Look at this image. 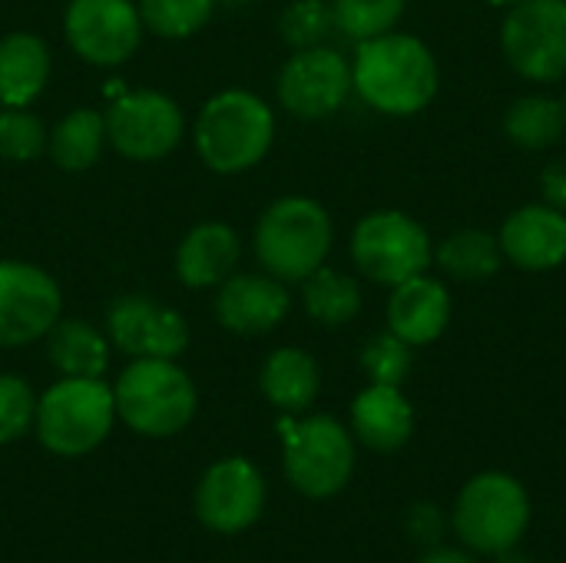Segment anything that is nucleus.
Returning <instances> with one entry per match:
<instances>
[{"mask_svg": "<svg viewBox=\"0 0 566 563\" xmlns=\"http://www.w3.org/2000/svg\"><path fill=\"white\" fill-rule=\"evenodd\" d=\"M438 60L411 33H381L358 43L352 60V90L385 116H415L438 96Z\"/></svg>", "mask_w": 566, "mask_h": 563, "instance_id": "1", "label": "nucleus"}, {"mask_svg": "<svg viewBox=\"0 0 566 563\" xmlns=\"http://www.w3.org/2000/svg\"><path fill=\"white\" fill-rule=\"evenodd\" d=\"M192 139L199 159L212 173L235 176L265 159L275 139V116L262 96L249 90H222L199 110Z\"/></svg>", "mask_w": 566, "mask_h": 563, "instance_id": "2", "label": "nucleus"}, {"mask_svg": "<svg viewBox=\"0 0 566 563\" xmlns=\"http://www.w3.org/2000/svg\"><path fill=\"white\" fill-rule=\"evenodd\" d=\"M116 418L146 438H172L189 428L199 408L192 378L176 358H133L113 385Z\"/></svg>", "mask_w": 566, "mask_h": 563, "instance_id": "3", "label": "nucleus"}, {"mask_svg": "<svg viewBox=\"0 0 566 563\" xmlns=\"http://www.w3.org/2000/svg\"><path fill=\"white\" fill-rule=\"evenodd\" d=\"M335 242L332 216L308 196L275 199L255 226V259L279 282H305Z\"/></svg>", "mask_w": 566, "mask_h": 563, "instance_id": "4", "label": "nucleus"}, {"mask_svg": "<svg viewBox=\"0 0 566 563\" xmlns=\"http://www.w3.org/2000/svg\"><path fill=\"white\" fill-rule=\"evenodd\" d=\"M116 421L113 388L103 378H60L36 398V438L50 455L80 458L96 451Z\"/></svg>", "mask_w": 566, "mask_h": 563, "instance_id": "5", "label": "nucleus"}, {"mask_svg": "<svg viewBox=\"0 0 566 563\" xmlns=\"http://www.w3.org/2000/svg\"><path fill=\"white\" fill-rule=\"evenodd\" d=\"M279 431L285 445V478L298 494L312 501H328L345 491L355 471V438L342 421L328 415L295 421L292 415H285L279 421Z\"/></svg>", "mask_w": 566, "mask_h": 563, "instance_id": "6", "label": "nucleus"}, {"mask_svg": "<svg viewBox=\"0 0 566 563\" xmlns=\"http://www.w3.org/2000/svg\"><path fill=\"white\" fill-rule=\"evenodd\" d=\"M451 521L464 548L497 557L521 544L531 524V498L517 478L488 471L464 484Z\"/></svg>", "mask_w": 566, "mask_h": 563, "instance_id": "7", "label": "nucleus"}, {"mask_svg": "<svg viewBox=\"0 0 566 563\" xmlns=\"http://www.w3.org/2000/svg\"><path fill=\"white\" fill-rule=\"evenodd\" d=\"M352 259L361 275L378 285H401L434 262V242L428 229L398 209L368 212L352 232Z\"/></svg>", "mask_w": 566, "mask_h": 563, "instance_id": "8", "label": "nucleus"}, {"mask_svg": "<svg viewBox=\"0 0 566 563\" xmlns=\"http://www.w3.org/2000/svg\"><path fill=\"white\" fill-rule=\"evenodd\" d=\"M501 50L511 70L534 83L566 76V0H521L501 27Z\"/></svg>", "mask_w": 566, "mask_h": 563, "instance_id": "9", "label": "nucleus"}, {"mask_svg": "<svg viewBox=\"0 0 566 563\" xmlns=\"http://www.w3.org/2000/svg\"><path fill=\"white\" fill-rule=\"evenodd\" d=\"M106 139L133 163H156L182 139V110L159 90H133L109 103Z\"/></svg>", "mask_w": 566, "mask_h": 563, "instance_id": "10", "label": "nucleus"}, {"mask_svg": "<svg viewBox=\"0 0 566 563\" xmlns=\"http://www.w3.org/2000/svg\"><path fill=\"white\" fill-rule=\"evenodd\" d=\"M63 295L40 265L0 259V348H20L46 338L60 322Z\"/></svg>", "mask_w": 566, "mask_h": 563, "instance_id": "11", "label": "nucleus"}, {"mask_svg": "<svg viewBox=\"0 0 566 563\" xmlns=\"http://www.w3.org/2000/svg\"><path fill=\"white\" fill-rule=\"evenodd\" d=\"M143 30L133 0H70L63 17L70 50L90 66L126 63L139 50Z\"/></svg>", "mask_w": 566, "mask_h": 563, "instance_id": "12", "label": "nucleus"}, {"mask_svg": "<svg viewBox=\"0 0 566 563\" xmlns=\"http://www.w3.org/2000/svg\"><path fill=\"white\" fill-rule=\"evenodd\" d=\"M279 103L295 119H325L352 93V63L332 46L295 50L279 73Z\"/></svg>", "mask_w": 566, "mask_h": 563, "instance_id": "13", "label": "nucleus"}, {"mask_svg": "<svg viewBox=\"0 0 566 563\" xmlns=\"http://www.w3.org/2000/svg\"><path fill=\"white\" fill-rule=\"evenodd\" d=\"M265 508V478L245 458L216 461L196 488V514L216 534L249 531Z\"/></svg>", "mask_w": 566, "mask_h": 563, "instance_id": "14", "label": "nucleus"}, {"mask_svg": "<svg viewBox=\"0 0 566 563\" xmlns=\"http://www.w3.org/2000/svg\"><path fill=\"white\" fill-rule=\"evenodd\" d=\"M106 332L129 358H179L189 345L186 319L146 295H119L106 312Z\"/></svg>", "mask_w": 566, "mask_h": 563, "instance_id": "15", "label": "nucleus"}, {"mask_svg": "<svg viewBox=\"0 0 566 563\" xmlns=\"http://www.w3.org/2000/svg\"><path fill=\"white\" fill-rule=\"evenodd\" d=\"M292 295L285 282L259 272H232L216 295V319L235 335H265L285 322Z\"/></svg>", "mask_w": 566, "mask_h": 563, "instance_id": "16", "label": "nucleus"}, {"mask_svg": "<svg viewBox=\"0 0 566 563\" xmlns=\"http://www.w3.org/2000/svg\"><path fill=\"white\" fill-rule=\"evenodd\" d=\"M504 262L524 272H551L566 262V212L531 202L514 209L497 232Z\"/></svg>", "mask_w": 566, "mask_h": 563, "instance_id": "17", "label": "nucleus"}, {"mask_svg": "<svg viewBox=\"0 0 566 563\" xmlns=\"http://www.w3.org/2000/svg\"><path fill=\"white\" fill-rule=\"evenodd\" d=\"M451 325V295L444 282L421 272L391 289L388 299V332L405 338L411 348L438 342Z\"/></svg>", "mask_w": 566, "mask_h": 563, "instance_id": "18", "label": "nucleus"}, {"mask_svg": "<svg viewBox=\"0 0 566 563\" xmlns=\"http://www.w3.org/2000/svg\"><path fill=\"white\" fill-rule=\"evenodd\" d=\"M352 431L371 451H398L415 435V408L398 385H368L352 402Z\"/></svg>", "mask_w": 566, "mask_h": 563, "instance_id": "19", "label": "nucleus"}, {"mask_svg": "<svg viewBox=\"0 0 566 563\" xmlns=\"http://www.w3.org/2000/svg\"><path fill=\"white\" fill-rule=\"evenodd\" d=\"M242 246L232 226L226 222H199L186 232L176 249V279L189 289L222 285L239 265Z\"/></svg>", "mask_w": 566, "mask_h": 563, "instance_id": "20", "label": "nucleus"}, {"mask_svg": "<svg viewBox=\"0 0 566 563\" xmlns=\"http://www.w3.org/2000/svg\"><path fill=\"white\" fill-rule=\"evenodd\" d=\"M50 80V46L30 33L13 30L0 37V106H30Z\"/></svg>", "mask_w": 566, "mask_h": 563, "instance_id": "21", "label": "nucleus"}, {"mask_svg": "<svg viewBox=\"0 0 566 563\" xmlns=\"http://www.w3.org/2000/svg\"><path fill=\"white\" fill-rule=\"evenodd\" d=\"M322 388L318 362L302 348H275L262 365V395L285 415L312 408Z\"/></svg>", "mask_w": 566, "mask_h": 563, "instance_id": "22", "label": "nucleus"}, {"mask_svg": "<svg viewBox=\"0 0 566 563\" xmlns=\"http://www.w3.org/2000/svg\"><path fill=\"white\" fill-rule=\"evenodd\" d=\"M46 358L63 378H103L109 338L83 319H60L46 332Z\"/></svg>", "mask_w": 566, "mask_h": 563, "instance_id": "23", "label": "nucleus"}, {"mask_svg": "<svg viewBox=\"0 0 566 563\" xmlns=\"http://www.w3.org/2000/svg\"><path fill=\"white\" fill-rule=\"evenodd\" d=\"M103 146H106V116L90 106L70 110L46 139L50 159L66 173H86L90 166H96Z\"/></svg>", "mask_w": 566, "mask_h": 563, "instance_id": "24", "label": "nucleus"}, {"mask_svg": "<svg viewBox=\"0 0 566 563\" xmlns=\"http://www.w3.org/2000/svg\"><path fill=\"white\" fill-rule=\"evenodd\" d=\"M504 133L514 146L531 149V153L560 143V136L566 133L564 100H554L544 93L517 96L504 113Z\"/></svg>", "mask_w": 566, "mask_h": 563, "instance_id": "25", "label": "nucleus"}, {"mask_svg": "<svg viewBox=\"0 0 566 563\" xmlns=\"http://www.w3.org/2000/svg\"><path fill=\"white\" fill-rule=\"evenodd\" d=\"M438 265L444 269V275L461 279V282H484L494 279L504 265V252L497 236L484 232V229H461L451 232L448 239H441V246L434 249Z\"/></svg>", "mask_w": 566, "mask_h": 563, "instance_id": "26", "label": "nucleus"}, {"mask_svg": "<svg viewBox=\"0 0 566 563\" xmlns=\"http://www.w3.org/2000/svg\"><path fill=\"white\" fill-rule=\"evenodd\" d=\"M302 285H305L302 299H305L308 319L325 325V329H342V325L355 322V315L361 312V289L345 272L322 265Z\"/></svg>", "mask_w": 566, "mask_h": 563, "instance_id": "27", "label": "nucleus"}, {"mask_svg": "<svg viewBox=\"0 0 566 563\" xmlns=\"http://www.w3.org/2000/svg\"><path fill=\"white\" fill-rule=\"evenodd\" d=\"M216 0H136L146 30L166 40H186L199 33L212 17Z\"/></svg>", "mask_w": 566, "mask_h": 563, "instance_id": "28", "label": "nucleus"}, {"mask_svg": "<svg viewBox=\"0 0 566 563\" xmlns=\"http://www.w3.org/2000/svg\"><path fill=\"white\" fill-rule=\"evenodd\" d=\"M408 0H332L335 27L352 40H371L398 27Z\"/></svg>", "mask_w": 566, "mask_h": 563, "instance_id": "29", "label": "nucleus"}, {"mask_svg": "<svg viewBox=\"0 0 566 563\" xmlns=\"http://www.w3.org/2000/svg\"><path fill=\"white\" fill-rule=\"evenodd\" d=\"M46 126L27 106H3L0 110V156L10 163H33L46 153Z\"/></svg>", "mask_w": 566, "mask_h": 563, "instance_id": "30", "label": "nucleus"}, {"mask_svg": "<svg viewBox=\"0 0 566 563\" xmlns=\"http://www.w3.org/2000/svg\"><path fill=\"white\" fill-rule=\"evenodd\" d=\"M332 27H335L332 0H292L279 17L282 40L295 50L322 46V40L332 33Z\"/></svg>", "mask_w": 566, "mask_h": 563, "instance_id": "31", "label": "nucleus"}, {"mask_svg": "<svg viewBox=\"0 0 566 563\" xmlns=\"http://www.w3.org/2000/svg\"><path fill=\"white\" fill-rule=\"evenodd\" d=\"M415 365V348L398 338L395 332H381L375 338H368V345L361 348V368L371 378V385H398L408 378Z\"/></svg>", "mask_w": 566, "mask_h": 563, "instance_id": "32", "label": "nucleus"}, {"mask_svg": "<svg viewBox=\"0 0 566 563\" xmlns=\"http://www.w3.org/2000/svg\"><path fill=\"white\" fill-rule=\"evenodd\" d=\"M36 421V395L17 375H0V445L20 441Z\"/></svg>", "mask_w": 566, "mask_h": 563, "instance_id": "33", "label": "nucleus"}, {"mask_svg": "<svg viewBox=\"0 0 566 563\" xmlns=\"http://www.w3.org/2000/svg\"><path fill=\"white\" fill-rule=\"evenodd\" d=\"M541 196L547 206L566 212V159H554L541 173Z\"/></svg>", "mask_w": 566, "mask_h": 563, "instance_id": "34", "label": "nucleus"}, {"mask_svg": "<svg viewBox=\"0 0 566 563\" xmlns=\"http://www.w3.org/2000/svg\"><path fill=\"white\" fill-rule=\"evenodd\" d=\"M441 521H444V518H441L438 508H431V504L415 508V511H411V538H418V541H424V544H438V541H441V531H444Z\"/></svg>", "mask_w": 566, "mask_h": 563, "instance_id": "35", "label": "nucleus"}, {"mask_svg": "<svg viewBox=\"0 0 566 563\" xmlns=\"http://www.w3.org/2000/svg\"><path fill=\"white\" fill-rule=\"evenodd\" d=\"M421 563H478L474 557H468L464 551H451V548H434L428 551Z\"/></svg>", "mask_w": 566, "mask_h": 563, "instance_id": "36", "label": "nucleus"}, {"mask_svg": "<svg viewBox=\"0 0 566 563\" xmlns=\"http://www.w3.org/2000/svg\"><path fill=\"white\" fill-rule=\"evenodd\" d=\"M497 563H534V561H531V557H524V554L504 551V554H497Z\"/></svg>", "mask_w": 566, "mask_h": 563, "instance_id": "37", "label": "nucleus"}, {"mask_svg": "<svg viewBox=\"0 0 566 563\" xmlns=\"http://www.w3.org/2000/svg\"><path fill=\"white\" fill-rule=\"evenodd\" d=\"M488 3H494V7H514V3H521V0H488Z\"/></svg>", "mask_w": 566, "mask_h": 563, "instance_id": "38", "label": "nucleus"}, {"mask_svg": "<svg viewBox=\"0 0 566 563\" xmlns=\"http://www.w3.org/2000/svg\"><path fill=\"white\" fill-rule=\"evenodd\" d=\"M216 3H226V7H239V3H245V0H216Z\"/></svg>", "mask_w": 566, "mask_h": 563, "instance_id": "39", "label": "nucleus"}, {"mask_svg": "<svg viewBox=\"0 0 566 563\" xmlns=\"http://www.w3.org/2000/svg\"><path fill=\"white\" fill-rule=\"evenodd\" d=\"M564 113H566V96H564Z\"/></svg>", "mask_w": 566, "mask_h": 563, "instance_id": "40", "label": "nucleus"}]
</instances>
